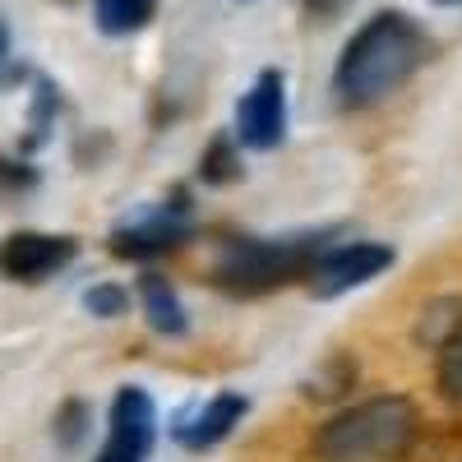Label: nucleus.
Here are the masks:
<instances>
[{"label": "nucleus", "mask_w": 462, "mask_h": 462, "mask_svg": "<svg viewBox=\"0 0 462 462\" xmlns=\"http://www.w3.org/2000/svg\"><path fill=\"white\" fill-rule=\"evenodd\" d=\"M79 259V241L74 236H51V231H10L0 241V278L10 282H47Z\"/></svg>", "instance_id": "1a4fd4ad"}, {"label": "nucleus", "mask_w": 462, "mask_h": 462, "mask_svg": "<svg viewBox=\"0 0 462 462\" xmlns=\"http://www.w3.org/2000/svg\"><path fill=\"white\" fill-rule=\"evenodd\" d=\"M5 56H10V32H5V19H0V65H5Z\"/></svg>", "instance_id": "412c9836"}, {"label": "nucleus", "mask_w": 462, "mask_h": 462, "mask_svg": "<svg viewBox=\"0 0 462 462\" xmlns=\"http://www.w3.org/2000/svg\"><path fill=\"white\" fill-rule=\"evenodd\" d=\"M56 116H60V88L51 79H42L37 74L32 79V106H28V134H23V152H37L51 130H56Z\"/></svg>", "instance_id": "dca6fc26"}, {"label": "nucleus", "mask_w": 462, "mask_h": 462, "mask_svg": "<svg viewBox=\"0 0 462 462\" xmlns=\"http://www.w3.org/2000/svg\"><path fill=\"white\" fill-rule=\"evenodd\" d=\"M420 435V411L402 393H374L342 407L315 430L319 462H402Z\"/></svg>", "instance_id": "7ed1b4c3"}, {"label": "nucleus", "mask_w": 462, "mask_h": 462, "mask_svg": "<svg viewBox=\"0 0 462 462\" xmlns=\"http://www.w3.org/2000/svg\"><path fill=\"white\" fill-rule=\"evenodd\" d=\"M236 143L250 152H273L287 143V74L259 69L236 102Z\"/></svg>", "instance_id": "0eeeda50"}, {"label": "nucleus", "mask_w": 462, "mask_h": 462, "mask_svg": "<svg viewBox=\"0 0 462 462\" xmlns=\"http://www.w3.org/2000/svg\"><path fill=\"white\" fill-rule=\"evenodd\" d=\"M356 379H361V365H356L352 352H328L310 374L300 379V393L310 402H342L356 389Z\"/></svg>", "instance_id": "9b49d317"}, {"label": "nucleus", "mask_w": 462, "mask_h": 462, "mask_svg": "<svg viewBox=\"0 0 462 462\" xmlns=\"http://www.w3.org/2000/svg\"><path fill=\"white\" fill-rule=\"evenodd\" d=\"M158 0H93V23L106 37H130L152 23Z\"/></svg>", "instance_id": "ddd939ff"}, {"label": "nucleus", "mask_w": 462, "mask_h": 462, "mask_svg": "<svg viewBox=\"0 0 462 462\" xmlns=\"http://www.w3.org/2000/svg\"><path fill=\"white\" fill-rule=\"evenodd\" d=\"M93 402L88 398H65L51 416V439L60 453H79L88 439H93Z\"/></svg>", "instance_id": "2eb2a0df"}, {"label": "nucleus", "mask_w": 462, "mask_h": 462, "mask_svg": "<svg viewBox=\"0 0 462 462\" xmlns=\"http://www.w3.org/2000/svg\"><path fill=\"white\" fill-rule=\"evenodd\" d=\"M430 5H439V10H462V0H430Z\"/></svg>", "instance_id": "4be33fe9"}, {"label": "nucleus", "mask_w": 462, "mask_h": 462, "mask_svg": "<svg viewBox=\"0 0 462 462\" xmlns=\"http://www.w3.org/2000/svg\"><path fill=\"white\" fill-rule=\"evenodd\" d=\"M342 5H346V0H305V10H310L315 19H333Z\"/></svg>", "instance_id": "aec40b11"}, {"label": "nucleus", "mask_w": 462, "mask_h": 462, "mask_svg": "<svg viewBox=\"0 0 462 462\" xmlns=\"http://www.w3.org/2000/svg\"><path fill=\"white\" fill-rule=\"evenodd\" d=\"M245 176V162H241V143L231 130H217L204 152H199V180L204 185H236Z\"/></svg>", "instance_id": "4468645a"}, {"label": "nucleus", "mask_w": 462, "mask_h": 462, "mask_svg": "<svg viewBox=\"0 0 462 462\" xmlns=\"http://www.w3.org/2000/svg\"><path fill=\"white\" fill-rule=\"evenodd\" d=\"M393 263H398V250L389 241H328L315 254L310 273H305V287H310L315 300H337L374 282L379 273H389Z\"/></svg>", "instance_id": "39448f33"}, {"label": "nucleus", "mask_w": 462, "mask_h": 462, "mask_svg": "<svg viewBox=\"0 0 462 462\" xmlns=\"http://www.w3.org/2000/svg\"><path fill=\"white\" fill-rule=\"evenodd\" d=\"M158 444V402L143 383L116 389L111 411H106V439L93 462H148Z\"/></svg>", "instance_id": "423d86ee"}, {"label": "nucleus", "mask_w": 462, "mask_h": 462, "mask_svg": "<svg viewBox=\"0 0 462 462\" xmlns=\"http://www.w3.org/2000/svg\"><path fill=\"white\" fill-rule=\"evenodd\" d=\"M84 310L93 319H121V315H130V287L125 282H93L84 291Z\"/></svg>", "instance_id": "f3484780"}, {"label": "nucleus", "mask_w": 462, "mask_h": 462, "mask_svg": "<svg viewBox=\"0 0 462 462\" xmlns=\"http://www.w3.org/2000/svg\"><path fill=\"white\" fill-rule=\"evenodd\" d=\"M462 333V296H435V300H426L420 305V315H416V328H411V337H416V346H426V352H439L444 342H453Z\"/></svg>", "instance_id": "f8f14e48"}, {"label": "nucleus", "mask_w": 462, "mask_h": 462, "mask_svg": "<svg viewBox=\"0 0 462 462\" xmlns=\"http://www.w3.org/2000/svg\"><path fill=\"white\" fill-rule=\"evenodd\" d=\"M134 296H139V310H143L148 328L158 337H167V342L189 337V310H185V300H180V291H176V282L167 273H158V268L139 273Z\"/></svg>", "instance_id": "9d476101"}, {"label": "nucleus", "mask_w": 462, "mask_h": 462, "mask_svg": "<svg viewBox=\"0 0 462 462\" xmlns=\"http://www.w3.org/2000/svg\"><path fill=\"white\" fill-rule=\"evenodd\" d=\"M435 389L462 407V333L439 346V365H435Z\"/></svg>", "instance_id": "a211bd4d"}, {"label": "nucleus", "mask_w": 462, "mask_h": 462, "mask_svg": "<svg viewBox=\"0 0 462 462\" xmlns=\"http://www.w3.org/2000/svg\"><path fill=\"white\" fill-rule=\"evenodd\" d=\"M250 416V398L236 393V389H222L213 398H199V402H189L171 416V444H180L185 453H208L217 444H226L231 435H236V426Z\"/></svg>", "instance_id": "6e6552de"}, {"label": "nucleus", "mask_w": 462, "mask_h": 462, "mask_svg": "<svg viewBox=\"0 0 462 462\" xmlns=\"http://www.w3.org/2000/svg\"><path fill=\"white\" fill-rule=\"evenodd\" d=\"M342 226H305L282 236H222L208 263V282L231 300H259L268 291H282L310 273L315 254L337 236Z\"/></svg>", "instance_id": "f03ea898"}, {"label": "nucleus", "mask_w": 462, "mask_h": 462, "mask_svg": "<svg viewBox=\"0 0 462 462\" xmlns=\"http://www.w3.org/2000/svg\"><path fill=\"white\" fill-rule=\"evenodd\" d=\"M37 189V167L23 158H0V199H19Z\"/></svg>", "instance_id": "6ab92c4d"}, {"label": "nucleus", "mask_w": 462, "mask_h": 462, "mask_svg": "<svg viewBox=\"0 0 462 462\" xmlns=\"http://www.w3.org/2000/svg\"><path fill=\"white\" fill-rule=\"evenodd\" d=\"M195 195L189 185H171L162 199L139 204L130 208L121 222L106 231V250L116 259H130V263H148V259H162L171 250H180L185 241H195Z\"/></svg>", "instance_id": "20e7f679"}, {"label": "nucleus", "mask_w": 462, "mask_h": 462, "mask_svg": "<svg viewBox=\"0 0 462 462\" xmlns=\"http://www.w3.org/2000/svg\"><path fill=\"white\" fill-rule=\"evenodd\" d=\"M435 56V37L407 10H379L365 19L333 65V97L346 111H370L402 93L426 60Z\"/></svg>", "instance_id": "f257e3e1"}]
</instances>
